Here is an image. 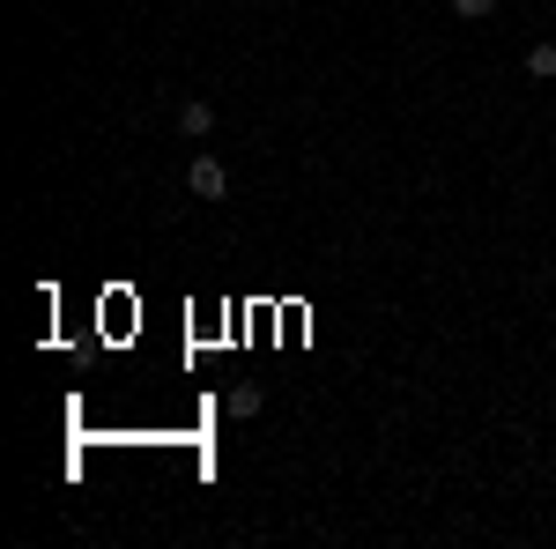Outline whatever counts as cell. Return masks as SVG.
<instances>
[{
  "label": "cell",
  "mask_w": 556,
  "mask_h": 549,
  "mask_svg": "<svg viewBox=\"0 0 556 549\" xmlns=\"http://www.w3.org/2000/svg\"><path fill=\"white\" fill-rule=\"evenodd\" d=\"M186 186H193V201H223V194H230L223 157H193V164H186Z\"/></svg>",
  "instance_id": "obj_1"
},
{
  "label": "cell",
  "mask_w": 556,
  "mask_h": 549,
  "mask_svg": "<svg viewBox=\"0 0 556 549\" xmlns=\"http://www.w3.org/2000/svg\"><path fill=\"white\" fill-rule=\"evenodd\" d=\"M178 134H186V141H208V134H215V112L201 104V97H186V104H178Z\"/></svg>",
  "instance_id": "obj_2"
},
{
  "label": "cell",
  "mask_w": 556,
  "mask_h": 549,
  "mask_svg": "<svg viewBox=\"0 0 556 549\" xmlns=\"http://www.w3.org/2000/svg\"><path fill=\"white\" fill-rule=\"evenodd\" d=\"M527 75H534V83H556V45H534V52H527Z\"/></svg>",
  "instance_id": "obj_3"
},
{
  "label": "cell",
  "mask_w": 556,
  "mask_h": 549,
  "mask_svg": "<svg viewBox=\"0 0 556 549\" xmlns=\"http://www.w3.org/2000/svg\"><path fill=\"white\" fill-rule=\"evenodd\" d=\"M260 401H267L260 386H230V416H260Z\"/></svg>",
  "instance_id": "obj_4"
},
{
  "label": "cell",
  "mask_w": 556,
  "mask_h": 549,
  "mask_svg": "<svg viewBox=\"0 0 556 549\" xmlns=\"http://www.w3.org/2000/svg\"><path fill=\"white\" fill-rule=\"evenodd\" d=\"M453 15H460V23H490V15H497V0H453Z\"/></svg>",
  "instance_id": "obj_5"
}]
</instances>
